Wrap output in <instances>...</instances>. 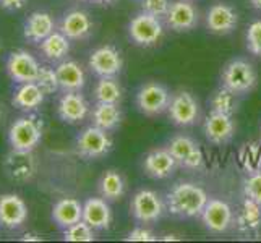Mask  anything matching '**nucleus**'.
Listing matches in <instances>:
<instances>
[{"label": "nucleus", "instance_id": "obj_1", "mask_svg": "<svg viewBox=\"0 0 261 243\" xmlns=\"http://www.w3.org/2000/svg\"><path fill=\"white\" fill-rule=\"evenodd\" d=\"M167 212L180 219L200 218L210 196L193 182H178L164 196Z\"/></svg>", "mask_w": 261, "mask_h": 243}, {"label": "nucleus", "instance_id": "obj_2", "mask_svg": "<svg viewBox=\"0 0 261 243\" xmlns=\"http://www.w3.org/2000/svg\"><path fill=\"white\" fill-rule=\"evenodd\" d=\"M221 86L227 88L229 91L236 93L239 97L250 94L256 88L258 73L253 67L245 59H232L222 67L219 76Z\"/></svg>", "mask_w": 261, "mask_h": 243}, {"label": "nucleus", "instance_id": "obj_3", "mask_svg": "<svg viewBox=\"0 0 261 243\" xmlns=\"http://www.w3.org/2000/svg\"><path fill=\"white\" fill-rule=\"evenodd\" d=\"M44 133V123L38 115L28 114L16 119L8 128V143L16 151H33L39 145Z\"/></svg>", "mask_w": 261, "mask_h": 243}, {"label": "nucleus", "instance_id": "obj_4", "mask_svg": "<svg viewBox=\"0 0 261 243\" xmlns=\"http://www.w3.org/2000/svg\"><path fill=\"white\" fill-rule=\"evenodd\" d=\"M170 99L172 93L169 88L159 81H148V83L141 85V88L137 91V109L146 117H158L167 114V109L170 105Z\"/></svg>", "mask_w": 261, "mask_h": 243}, {"label": "nucleus", "instance_id": "obj_5", "mask_svg": "<svg viewBox=\"0 0 261 243\" xmlns=\"http://www.w3.org/2000/svg\"><path fill=\"white\" fill-rule=\"evenodd\" d=\"M167 211L166 200L154 190L143 188L132 196L130 212L140 224H156Z\"/></svg>", "mask_w": 261, "mask_h": 243}, {"label": "nucleus", "instance_id": "obj_6", "mask_svg": "<svg viewBox=\"0 0 261 243\" xmlns=\"http://www.w3.org/2000/svg\"><path fill=\"white\" fill-rule=\"evenodd\" d=\"M164 20L141 10L128 23V38L140 47L156 46L164 36Z\"/></svg>", "mask_w": 261, "mask_h": 243}, {"label": "nucleus", "instance_id": "obj_7", "mask_svg": "<svg viewBox=\"0 0 261 243\" xmlns=\"http://www.w3.org/2000/svg\"><path fill=\"white\" fill-rule=\"evenodd\" d=\"M114 146L111 131H106L96 125L83 128L76 137V152L83 159L94 160L107 156Z\"/></svg>", "mask_w": 261, "mask_h": 243}, {"label": "nucleus", "instance_id": "obj_8", "mask_svg": "<svg viewBox=\"0 0 261 243\" xmlns=\"http://www.w3.org/2000/svg\"><path fill=\"white\" fill-rule=\"evenodd\" d=\"M169 120L172 122L175 127L187 128L193 127V125L200 120V104L198 99L193 96V93L180 89V91L172 94L170 99V105L167 109Z\"/></svg>", "mask_w": 261, "mask_h": 243}, {"label": "nucleus", "instance_id": "obj_9", "mask_svg": "<svg viewBox=\"0 0 261 243\" xmlns=\"http://www.w3.org/2000/svg\"><path fill=\"white\" fill-rule=\"evenodd\" d=\"M88 67L97 78H117L123 68V57L117 47L106 44L91 52Z\"/></svg>", "mask_w": 261, "mask_h": 243}, {"label": "nucleus", "instance_id": "obj_10", "mask_svg": "<svg viewBox=\"0 0 261 243\" xmlns=\"http://www.w3.org/2000/svg\"><path fill=\"white\" fill-rule=\"evenodd\" d=\"M201 221L206 230L211 233H226L233 224H236V215L230 204L219 198H210L201 212Z\"/></svg>", "mask_w": 261, "mask_h": 243}, {"label": "nucleus", "instance_id": "obj_11", "mask_svg": "<svg viewBox=\"0 0 261 243\" xmlns=\"http://www.w3.org/2000/svg\"><path fill=\"white\" fill-rule=\"evenodd\" d=\"M200 23V12L192 4V0H175L170 4L164 18V24L175 33H187L195 30Z\"/></svg>", "mask_w": 261, "mask_h": 243}, {"label": "nucleus", "instance_id": "obj_12", "mask_svg": "<svg viewBox=\"0 0 261 243\" xmlns=\"http://www.w3.org/2000/svg\"><path fill=\"white\" fill-rule=\"evenodd\" d=\"M5 68L8 76L12 78L15 83H30V81H36L39 73V62L34 59L33 53L26 50H15L8 53Z\"/></svg>", "mask_w": 261, "mask_h": 243}, {"label": "nucleus", "instance_id": "obj_13", "mask_svg": "<svg viewBox=\"0 0 261 243\" xmlns=\"http://www.w3.org/2000/svg\"><path fill=\"white\" fill-rule=\"evenodd\" d=\"M236 130L237 127H236V120H233V115H227V114L211 112L203 123L204 137L214 146H224L230 143L233 134H236Z\"/></svg>", "mask_w": 261, "mask_h": 243}, {"label": "nucleus", "instance_id": "obj_14", "mask_svg": "<svg viewBox=\"0 0 261 243\" xmlns=\"http://www.w3.org/2000/svg\"><path fill=\"white\" fill-rule=\"evenodd\" d=\"M206 26L213 34L227 36L239 26V13L229 4L216 2L206 12Z\"/></svg>", "mask_w": 261, "mask_h": 243}, {"label": "nucleus", "instance_id": "obj_15", "mask_svg": "<svg viewBox=\"0 0 261 243\" xmlns=\"http://www.w3.org/2000/svg\"><path fill=\"white\" fill-rule=\"evenodd\" d=\"M28 219V206L18 195L0 196V227L7 230L20 229Z\"/></svg>", "mask_w": 261, "mask_h": 243}, {"label": "nucleus", "instance_id": "obj_16", "mask_svg": "<svg viewBox=\"0 0 261 243\" xmlns=\"http://www.w3.org/2000/svg\"><path fill=\"white\" fill-rule=\"evenodd\" d=\"M178 162L170 154L167 148H156L151 149L143 159V170L145 174L154 180H164L174 175Z\"/></svg>", "mask_w": 261, "mask_h": 243}, {"label": "nucleus", "instance_id": "obj_17", "mask_svg": "<svg viewBox=\"0 0 261 243\" xmlns=\"http://www.w3.org/2000/svg\"><path fill=\"white\" fill-rule=\"evenodd\" d=\"M59 119L65 123H78L89 114V102L82 91H67L59 97L57 102Z\"/></svg>", "mask_w": 261, "mask_h": 243}, {"label": "nucleus", "instance_id": "obj_18", "mask_svg": "<svg viewBox=\"0 0 261 243\" xmlns=\"http://www.w3.org/2000/svg\"><path fill=\"white\" fill-rule=\"evenodd\" d=\"M93 28L94 23L89 13H86L85 10H70L60 20V31L70 41H82L89 38Z\"/></svg>", "mask_w": 261, "mask_h": 243}, {"label": "nucleus", "instance_id": "obj_19", "mask_svg": "<svg viewBox=\"0 0 261 243\" xmlns=\"http://www.w3.org/2000/svg\"><path fill=\"white\" fill-rule=\"evenodd\" d=\"M83 221L96 232L107 230L112 224L111 204L104 198H88L83 203Z\"/></svg>", "mask_w": 261, "mask_h": 243}, {"label": "nucleus", "instance_id": "obj_20", "mask_svg": "<svg viewBox=\"0 0 261 243\" xmlns=\"http://www.w3.org/2000/svg\"><path fill=\"white\" fill-rule=\"evenodd\" d=\"M59 86L62 93L67 91H83L86 86V73L83 67L75 60H62L56 67Z\"/></svg>", "mask_w": 261, "mask_h": 243}, {"label": "nucleus", "instance_id": "obj_21", "mask_svg": "<svg viewBox=\"0 0 261 243\" xmlns=\"http://www.w3.org/2000/svg\"><path fill=\"white\" fill-rule=\"evenodd\" d=\"M56 31V23L54 18L47 12H33L26 18L23 26V36L26 41L39 44Z\"/></svg>", "mask_w": 261, "mask_h": 243}, {"label": "nucleus", "instance_id": "obj_22", "mask_svg": "<svg viewBox=\"0 0 261 243\" xmlns=\"http://www.w3.org/2000/svg\"><path fill=\"white\" fill-rule=\"evenodd\" d=\"M7 175L16 182H26L34 175L36 164L31 151H16L13 149L12 154L7 156L5 160Z\"/></svg>", "mask_w": 261, "mask_h": 243}, {"label": "nucleus", "instance_id": "obj_23", "mask_svg": "<svg viewBox=\"0 0 261 243\" xmlns=\"http://www.w3.org/2000/svg\"><path fill=\"white\" fill-rule=\"evenodd\" d=\"M44 97H46V94H44V91L38 86L36 81L20 83L12 96V105L24 112H33L38 107H41V104L44 102Z\"/></svg>", "mask_w": 261, "mask_h": 243}, {"label": "nucleus", "instance_id": "obj_24", "mask_svg": "<svg viewBox=\"0 0 261 243\" xmlns=\"http://www.w3.org/2000/svg\"><path fill=\"white\" fill-rule=\"evenodd\" d=\"M236 227L244 235H251L261 229V206L244 196L236 214Z\"/></svg>", "mask_w": 261, "mask_h": 243}, {"label": "nucleus", "instance_id": "obj_25", "mask_svg": "<svg viewBox=\"0 0 261 243\" xmlns=\"http://www.w3.org/2000/svg\"><path fill=\"white\" fill-rule=\"evenodd\" d=\"M83 219V204L75 198H62L52 206V221L60 229H67L71 224Z\"/></svg>", "mask_w": 261, "mask_h": 243}, {"label": "nucleus", "instance_id": "obj_26", "mask_svg": "<svg viewBox=\"0 0 261 243\" xmlns=\"http://www.w3.org/2000/svg\"><path fill=\"white\" fill-rule=\"evenodd\" d=\"M89 115H91V123L106 131L117 130L123 120V114L119 104L96 102Z\"/></svg>", "mask_w": 261, "mask_h": 243}, {"label": "nucleus", "instance_id": "obj_27", "mask_svg": "<svg viewBox=\"0 0 261 243\" xmlns=\"http://www.w3.org/2000/svg\"><path fill=\"white\" fill-rule=\"evenodd\" d=\"M39 50L49 62L59 64L70 53V39L62 31H54L50 36L39 42Z\"/></svg>", "mask_w": 261, "mask_h": 243}, {"label": "nucleus", "instance_id": "obj_28", "mask_svg": "<svg viewBox=\"0 0 261 243\" xmlns=\"http://www.w3.org/2000/svg\"><path fill=\"white\" fill-rule=\"evenodd\" d=\"M125 188H127V185H125L123 175L119 172V170H114V169L106 170L97 182L99 195L109 203L119 201L120 198L125 195Z\"/></svg>", "mask_w": 261, "mask_h": 243}, {"label": "nucleus", "instance_id": "obj_29", "mask_svg": "<svg viewBox=\"0 0 261 243\" xmlns=\"http://www.w3.org/2000/svg\"><path fill=\"white\" fill-rule=\"evenodd\" d=\"M94 101L107 102V104H119L122 101V86L117 78H99L94 86Z\"/></svg>", "mask_w": 261, "mask_h": 243}, {"label": "nucleus", "instance_id": "obj_30", "mask_svg": "<svg viewBox=\"0 0 261 243\" xmlns=\"http://www.w3.org/2000/svg\"><path fill=\"white\" fill-rule=\"evenodd\" d=\"M210 107L211 112L236 115V112L239 111V96L229 91L227 88L219 86L210 97Z\"/></svg>", "mask_w": 261, "mask_h": 243}, {"label": "nucleus", "instance_id": "obj_31", "mask_svg": "<svg viewBox=\"0 0 261 243\" xmlns=\"http://www.w3.org/2000/svg\"><path fill=\"white\" fill-rule=\"evenodd\" d=\"M239 164L244 169V172L253 174L261 170V141L245 143L239 149Z\"/></svg>", "mask_w": 261, "mask_h": 243}, {"label": "nucleus", "instance_id": "obj_32", "mask_svg": "<svg viewBox=\"0 0 261 243\" xmlns=\"http://www.w3.org/2000/svg\"><path fill=\"white\" fill-rule=\"evenodd\" d=\"M198 146L200 145L196 143V140L188 137V134H177V137H174L167 143L166 148L170 151V154L175 157V160L178 162V167H180L184 159H187L188 154H192Z\"/></svg>", "mask_w": 261, "mask_h": 243}, {"label": "nucleus", "instance_id": "obj_33", "mask_svg": "<svg viewBox=\"0 0 261 243\" xmlns=\"http://www.w3.org/2000/svg\"><path fill=\"white\" fill-rule=\"evenodd\" d=\"M96 230L86 224L83 219L80 222L71 224L70 227L64 229V240L65 241H93L96 238Z\"/></svg>", "mask_w": 261, "mask_h": 243}, {"label": "nucleus", "instance_id": "obj_34", "mask_svg": "<svg viewBox=\"0 0 261 243\" xmlns=\"http://www.w3.org/2000/svg\"><path fill=\"white\" fill-rule=\"evenodd\" d=\"M36 83L44 91V94H56L60 86H59V78H57V71L56 68H52L49 65H41L38 78H36Z\"/></svg>", "mask_w": 261, "mask_h": 243}, {"label": "nucleus", "instance_id": "obj_35", "mask_svg": "<svg viewBox=\"0 0 261 243\" xmlns=\"http://www.w3.org/2000/svg\"><path fill=\"white\" fill-rule=\"evenodd\" d=\"M242 190H244L245 198L261 206V170L259 172L247 174L244 182H242Z\"/></svg>", "mask_w": 261, "mask_h": 243}, {"label": "nucleus", "instance_id": "obj_36", "mask_svg": "<svg viewBox=\"0 0 261 243\" xmlns=\"http://www.w3.org/2000/svg\"><path fill=\"white\" fill-rule=\"evenodd\" d=\"M247 49L250 53L256 57H261V20H256L248 24L245 33Z\"/></svg>", "mask_w": 261, "mask_h": 243}, {"label": "nucleus", "instance_id": "obj_37", "mask_svg": "<svg viewBox=\"0 0 261 243\" xmlns=\"http://www.w3.org/2000/svg\"><path fill=\"white\" fill-rule=\"evenodd\" d=\"M170 4H172L170 0H141V10L164 20L170 8Z\"/></svg>", "mask_w": 261, "mask_h": 243}, {"label": "nucleus", "instance_id": "obj_38", "mask_svg": "<svg viewBox=\"0 0 261 243\" xmlns=\"http://www.w3.org/2000/svg\"><path fill=\"white\" fill-rule=\"evenodd\" d=\"M204 166V154L203 149L198 146L192 154H188L187 159H184V162L180 164V167H184L187 170H200Z\"/></svg>", "mask_w": 261, "mask_h": 243}, {"label": "nucleus", "instance_id": "obj_39", "mask_svg": "<svg viewBox=\"0 0 261 243\" xmlns=\"http://www.w3.org/2000/svg\"><path fill=\"white\" fill-rule=\"evenodd\" d=\"M125 240H128V241H154V240H158V237L146 227H135L133 230H130L127 233Z\"/></svg>", "mask_w": 261, "mask_h": 243}, {"label": "nucleus", "instance_id": "obj_40", "mask_svg": "<svg viewBox=\"0 0 261 243\" xmlns=\"http://www.w3.org/2000/svg\"><path fill=\"white\" fill-rule=\"evenodd\" d=\"M28 0H0V7L5 8L8 12H16L21 10V8L26 5Z\"/></svg>", "mask_w": 261, "mask_h": 243}, {"label": "nucleus", "instance_id": "obj_41", "mask_svg": "<svg viewBox=\"0 0 261 243\" xmlns=\"http://www.w3.org/2000/svg\"><path fill=\"white\" fill-rule=\"evenodd\" d=\"M21 240H31V241H41V238L36 235V233H26Z\"/></svg>", "mask_w": 261, "mask_h": 243}, {"label": "nucleus", "instance_id": "obj_42", "mask_svg": "<svg viewBox=\"0 0 261 243\" xmlns=\"http://www.w3.org/2000/svg\"><path fill=\"white\" fill-rule=\"evenodd\" d=\"M93 4H97V5H112L117 0H91Z\"/></svg>", "mask_w": 261, "mask_h": 243}, {"label": "nucleus", "instance_id": "obj_43", "mask_svg": "<svg viewBox=\"0 0 261 243\" xmlns=\"http://www.w3.org/2000/svg\"><path fill=\"white\" fill-rule=\"evenodd\" d=\"M250 5L255 8V10H259L261 12V0H248Z\"/></svg>", "mask_w": 261, "mask_h": 243}, {"label": "nucleus", "instance_id": "obj_44", "mask_svg": "<svg viewBox=\"0 0 261 243\" xmlns=\"http://www.w3.org/2000/svg\"><path fill=\"white\" fill-rule=\"evenodd\" d=\"M164 240H178V238H177L175 235H166Z\"/></svg>", "mask_w": 261, "mask_h": 243}, {"label": "nucleus", "instance_id": "obj_45", "mask_svg": "<svg viewBox=\"0 0 261 243\" xmlns=\"http://www.w3.org/2000/svg\"><path fill=\"white\" fill-rule=\"evenodd\" d=\"M0 120H2V111H0Z\"/></svg>", "mask_w": 261, "mask_h": 243}]
</instances>
